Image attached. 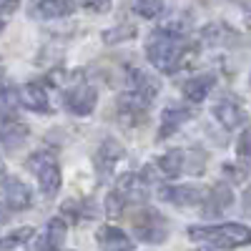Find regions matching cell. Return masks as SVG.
Wrapping results in <instances>:
<instances>
[{"instance_id":"cell-1","label":"cell","mask_w":251,"mask_h":251,"mask_svg":"<svg viewBox=\"0 0 251 251\" xmlns=\"http://www.w3.org/2000/svg\"><path fill=\"white\" fill-rule=\"evenodd\" d=\"M186 35L156 28L146 40V58L161 73H176L186 60Z\"/></svg>"},{"instance_id":"cell-2","label":"cell","mask_w":251,"mask_h":251,"mask_svg":"<svg viewBox=\"0 0 251 251\" xmlns=\"http://www.w3.org/2000/svg\"><path fill=\"white\" fill-rule=\"evenodd\" d=\"M188 239L203 241L216 249H239L251 244V228L246 224H216V226H191Z\"/></svg>"},{"instance_id":"cell-3","label":"cell","mask_w":251,"mask_h":251,"mask_svg":"<svg viewBox=\"0 0 251 251\" xmlns=\"http://www.w3.org/2000/svg\"><path fill=\"white\" fill-rule=\"evenodd\" d=\"M25 166L35 174L38 186H40V191L46 194V199H53L60 191V183H63L60 163H58V158L50 151H35V153H30Z\"/></svg>"},{"instance_id":"cell-4","label":"cell","mask_w":251,"mask_h":251,"mask_svg":"<svg viewBox=\"0 0 251 251\" xmlns=\"http://www.w3.org/2000/svg\"><path fill=\"white\" fill-rule=\"evenodd\" d=\"M133 231L146 244H163L169 239V221L156 208H146L133 219Z\"/></svg>"},{"instance_id":"cell-5","label":"cell","mask_w":251,"mask_h":251,"mask_svg":"<svg viewBox=\"0 0 251 251\" xmlns=\"http://www.w3.org/2000/svg\"><path fill=\"white\" fill-rule=\"evenodd\" d=\"M96 103H98V93L86 80L75 83L73 88H68L66 93H63V106H66V111L73 113V116H80V118L91 116L96 111Z\"/></svg>"},{"instance_id":"cell-6","label":"cell","mask_w":251,"mask_h":251,"mask_svg":"<svg viewBox=\"0 0 251 251\" xmlns=\"http://www.w3.org/2000/svg\"><path fill=\"white\" fill-rule=\"evenodd\" d=\"M208 191L203 186L196 183H186V186H163L161 188V199L169 201L174 206H199L203 203Z\"/></svg>"},{"instance_id":"cell-7","label":"cell","mask_w":251,"mask_h":251,"mask_svg":"<svg viewBox=\"0 0 251 251\" xmlns=\"http://www.w3.org/2000/svg\"><path fill=\"white\" fill-rule=\"evenodd\" d=\"M214 116L216 121L224 126L226 131H236L246 123V111L241 106V100H236L234 96H224L221 100H216L214 106Z\"/></svg>"},{"instance_id":"cell-8","label":"cell","mask_w":251,"mask_h":251,"mask_svg":"<svg viewBox=\"0 0 251 251\" xmlns=\"http://www.w3.org/2000/svg\"><path fill=\"white\" fill-rule=\"evenodd\" d=\"M3 199L8 203V208L13 211H23L33 203V191L25 181H20L18 176H8L3 183Z\"/></svg>"},{"instance_id":"cell-9","label":"cell","mask_w":251,"mask_h":251,"mask_svg":"<svg viewBox=\"0 0 251 251\" xmlns=\"http://www.w3.org/2000/svg\"><path fill=\"white\" fill-rule=\"evenodd\" d=\"M121 156H123V146L118 143V141H113V138H106L100 146H98V151H96V171H98V176L100 178H108L111 174H113V166L121 161Z\"/></svg>"},{"instance_id":"cell-10","label":"cell","mask_w":251,"mask_h":251,"mask_svg":"<svg viewBox=\"0 0 251 251\" xmlns=\"http://www.w3.org/2000/svg\"><path fill=\"white\" fill-rule=\"evenodd\" d=\"M28 136H30V128L18 118H5L3 126H0V146L5 151H18L28 141Z\"/></svg>"},{"instance_id":"cell-11","label":"cell","mask_w":251,"mask_h":251,"mask_svg":"<svg viewBox=\"0 0 251 251\" xmlns=\"http://www.w3.org/2000/svg\"><path fill=\"white\" fill-rule=\"evenodd\" d=\"M20 106L35 113H50V98L43 83H25L20 88Z\"/></svg>"},{"instance_id":"cell-12","label":"cell","mask_w":251,"mask_h":251,"mask_svg":"<svg viewBox=\"0 0 251 251\" xmlns=\"http://www.w3.org/2000/svg\"><path fill=\"white\" fill-rule=\"evenodd\" d=\"M216 86V75L214 73H201V75H191L183 86H181V93L186 96V100L191 103H201L208 93L214 91Z\"/></svg>"},{"instance_id":"cell-13","label":"cell","mask_w":251,"mask_h":251,"mask_svg":"<svg viewBox=\"0 0 251 251\" xmlns=\"http://www.w3.org/2000/svg\"><path fill=\"white\" fill-rule=\"evenodd\" d=\"M96 241L100 251H131L133 249V241L118 226H100L96 234Z\"/></svg>"},{"instance_id":"cell-14","label":"cell","mask_w":251,"mask_h":251,"mask_svg":"<svg viewBox=\"0 0 251 251\" xmlns=\"http://www.w3.org/2000/svg\"><path fill=\"white\" fill-rule=\"evenodd\" d=\"M201 40L206 46H214V48H224V46H234L239 43V35L234 28H228L226 23H208L201 30Z\"/></svg>"},{"instance_id":"cell-15","label":"cell","mask_w":251,"mask_h":251,"mask_svg":"<svg viewBox=\"0 0 251 251\" xmlns=\"http://www.w3.org/2000/svg\"><path fill=\"white\" fill-rule=\"evenodd\" d=\"M128 83H131V91H136L138 96H143L146 100H151V103L156 100L158 88H161L158 78L149 75V73L141 71V68H131V71H128Z\"/></svg>"},{"instance_id":"cell-16","label":"cell","mask_w":251,"mask_h":251,"mask_svg":"<svg viewBox=\"0 0 251 251\" xmlns=\"http://www.w3.org/2000/svg\"><path fill=\"white\" fill-rule=\"evenodd\" d=\"M234 203V196H231V188L226 183H216L211 191H208L206 201H203V211L208 216H219L221 211H226L228 206Z\"/></svg>"},{"instance_id":"cell-17","label":"cell","mask_w":251,"mask_h":251,"mask_svg":"<svg viewBox=\"0 0 251 251\" xmlns=\"http://www.w3.org/2000/svg\"><path fill=\"white\" fill-rule=\"evenodd\" d=\"M188 118H191V113H188L183 106H166V111H163V121H161V131H158V138H171Z\"/></svg>"},{"instance_id":"cell-18","label":"cell","mask_w":251,"mask_h":251,"mask_svg":"<svg viewBox=\"0 0 251 251\" xmlns=\"http://www.w3.org/2000/svg\"><path fill=\"white\" fill-rule=\"evenodd\" d=\"M73 8H75L73 0H38L33 13H35L38 18L53 20V18H66V15H71Z\"/></svg>"},{"instance_id":"cell-19","label":"cell","mask_w":251,"mask_h":251,"mask_svg":"<svg viewBox=\"0 0 251 251\" xmlns=\"http://www.w3.org/2000/svg\"><path fill=\"white\" fill-rule=\"evenodd\" d=\"M186 151H178V149H174V151H166L161 158H158V171L166 176V178H176V176H181L183 171H186Z\"/></svg>"},{"instance_id":"cell-20","label":"cell","mask_w":251,"mask_h":251,"mask_svg":"<svg viewBox=\"0 0 251 251\" xmlns=\"http://www.w3.org/2000/svg\"><path fill=\"white\" fill-rule=\"evenodd\" d=\"M20 106V91L10 83H0V116L5 118H15V108Z\"/></svg>"},{"instance_id":"cell-21","label":"cell","mask_w":251,"mask_h":251,"mask_svg":"<svg viewBox=\"0 0 251 251\" xmlns=\"http://www.w3.org/2000/svg\"><path fill=\"white\" fill-rule=\"evenodd\" d=\"M133 35H136V28L131 23L116 25V28L103 30V43H106V46H116V43H123V40H131Z\"/></svg>"},{"instance_id":"cell-22","label":"cell","mask_w":251,"mask_h":251,"mask_svg":"<svg viewBox=\"0 0 251 251\" xmlns=\"http://www.w3.org/2000/svg\"><path fill=\"white\" fill-rule=\"evenodd\" d=\"M133 13L151 20L163 13V0H133Z\"/></svg>"},{"instance_id":"cell-23","label":"cell","mask_w":251,"mask_h":251,"mask_svg":"<svg viewBox=\"0 0 251 251\" xmlns=\"http://www.w3.org/2000/svg\"><path fill=\"white\" fill-rule=\"evenodd\" d=\"M33 234H35L33 226H20V228H15L10 236H5L0 244H3V249H15V246H20V244H28V241L33 239Z\"/></svg>"},{"instance_id":"cell-24","label":"cell","mask_w":251,"mask_h":251,"mask_svg":"<svg viewBox=\"0 0 251 251\" xmlns=\"http://www.w3.org/2000/svg\"><path fill=\"white\" fill-rule=\"evenodd\" d=\"M126 201H128V199H126L121 191H111L106 196V214L113 216V219H118L123 214V208H126Z\"/></svg>"},{"instance_id":"cell-25","label":"cell","mask_w":251,"mask_h":251,"mask_svg":"<svg viewBox=\"0 0 251 251\" xmlns=\"http://www.w3.org/2000/svg\"><path fill=\"white\" fill-rule=\"evenodd\" d=\"M73 3L91 10V13H108L111 10V0H73Z\"/></svg>"},{"instance_id":"cell-26","label":"cell","mask_w":251,"mask_h":251,"mask_svg":"<svg viewBox=\"0 0 251 251\" xmlns=\"http://www.w3.org/2000/svg\"><path fill=\"white\" fill-rule=\"evenodd\" d=\"M239 156H241V161L251 163V128H246L239 141Z\"/></svg>"},{"instance_id":"cell-27","label":"cell","mask_w":251,"mask_h":251,"mask_svg":"<svg viewBox=\"0 0 251 251\" xmlns=\"http://www.w3.org/2000/svg\"><path fill=\"white\" fill-rule=\"evenodd\" d=\"M20 8V0H0V15H10Z\"/></svg>"},{"instance_id":"cell-28","label":"cell","mask_w":251,"mask_h":251,"mask_svg":"<svg viewBox=\"0 0 251 251\" xmlns=\"http://www.w3.org/2000/svg\"><path fill=\"white\" fill-rule=\"evenodd\" d=\"M224 174H228V178H231V181H244V171L236 169V166H231V163L224 166Z\"/></svg>"},{"instance_id":"cell-29","label":"cell","mask_w":251,"mask_h":251,"mask_svg":"<svg viewBox=\"0 0 251 251\" xmlns=\"http://www.w3.org/2000/svg\"><path fill=\"white\" fill-rule=\"evenodd\" d=\"M5 178H8V171H5V163H3V158H0V186L5 183Z\"/></svg>"},{"instance_id":"cell-30","label":"cell","mask_w":251,"mask_h":251,"mask_svg":"<svg viewBox=\"0 0 251 251\" xmlns=\"http://www.w3.org/2000/svg\"><path fill=\"white\" fill-rule=\"evenodd\" d=\"M8 219H10V216H8V211H5V206H0V226H3Z\"/></svg>"},{"instance_id":"cell-31","label":"cell","mask_w":251,"mask_h":251,"mask_svg":"<svg viewBox=\"0 0 251 251\" xmlns=\"http://www.w3.org/2000/svg\"><path fill=\"white\" fill-rule=\"evenodd\" d=\"M244 199H246V201H251V186L246 188V194H244Z\"/></svg>"},{"instance_id":"cell-32","label":"cell","mask_w":251,"mask_h":251,"mask_svg":"<svg viewBox=\"0 0 251 251\" xmlns=\"http://www.w3.org/2000/svg\"><path fill=\"white\" fill-rule=\"evenodd\" d=\"M3 30H5V20H3V18H0V33H3Z\"/></svg>"},{"instance_id":"cell-33","label":"cell","mask_w":251,"mask_h":251,"mask_svg":"<svg viewBox=\"0 0 251 251\" xmlns=\"http://www.w3.org/2000/svg\"><path fill=\"white\" fill-rule=\"evenodd\" d=\"M201 251H214V249H201Z\"/></svg>"},{"instance_id":"cell-34","label":"cell","mask_w":251,"mask_h":251,"mask_svg":"<svg viewBox=\"0 0 251 251\" xmlns=\"http://www.w3.org/2000/svg\"><path fill=\"white\" fill-rule=\"evenodd\" d=\"M249 86H251V75H249Z\"/></svg>"},{"instance_id":"cell-35","label":"cell","mask_w":251,"mask_h":251,"mask_svg":"<svg viewBox=\"0 0 251 251\" xmlns=\"http://www.w3.org/2000/svg\"><path fill=\"white\" fill-rule=\"evenodd\" d=\"M0 75H3V71H0Z\"/></svg>"},{"instance_id":"cell-36","label":"cell","mask_w":251,"mask_h":251,"mask_svg":"<svg viewBox=\"0 0 251 251\" xmlns=\"http://www.w3.org/2000/svg\"><path fill=\"white\" fill-rule=\"evenodd\" d=\"M0 249H3V244H0Z\"/></svg>"}]
</instances>
